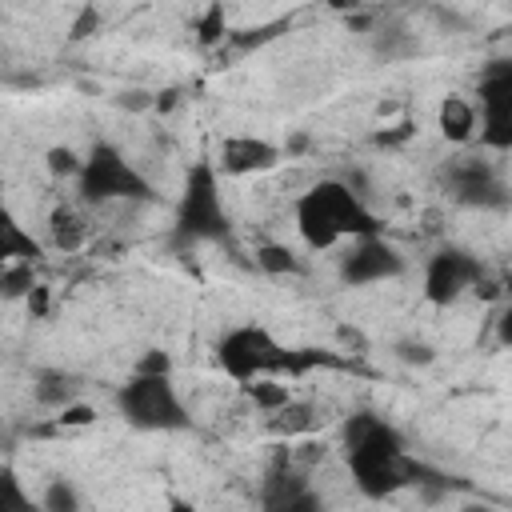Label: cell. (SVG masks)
Instances as JSON below:
<instances>
[{
  "instance_id": "obj_1",
  "label": "cell",
  "mask_w": 512,
  "mask_h": 512,
  "mask_svg": "<svg viewBox=\"0 0 512 512\" xmlns=\"http://www.w3.org/2000/svg\"><path fill=\"white\" fill-rule=\"evenodd\" d=\"M340 448H344V464L352 472L356 492L368 496V500H392L396 492L416 488L428 504H436L452 488H464V480H456L444 468H432L420 456H412L404 432L372 408H360V412L344 416Z\"/></svg>"
},
{
  "instance_id": "obj_2",
  "label": "cell",
  "mask_w": 512,
  "mask_h": 512,
  "mask_svg": "<svg viewBox=\"0 0 512 512\" xmlns=\"http://www.w3.org/2000/svg\"><path fill=\"white\" fill-rule=\"evenodd\" d=\"M296 232L300 240L312 248V252H328L336 244H352L360 236H380L384 232V220L372 212V204L352 192L340 176H324L316 184H308L300 196H296Z\"/></svg>"
},
{
  "instance_id": "obj_3",
  "label": "cell",
  "mask_w": 512,
  "mask_h": 512,
  "mask_svg": "<svg viewBox=\"0 0 512 512\" xmlns=\"http://www.w3.org/2000/svg\"><path fill=\"white\" fill-rule=\"evenodd\" d=\"M216 364L228 380H236L240 388L252 380H280V376H304L316 364H336L328 352L316 348H288L284 340H276L272 328L244 320L220 332L216 340Z\"/></svg>"
},
{
  "instance_id": "obj_4",
  "label": "cell",
  "mask_w": 512,
  "mask_h": 512,
  "mask_svg": "<svg viewBox=\"0 0 512 512\" xmlns=\"http://www.w3.org/2000/svg\"><path fill=\"white\" fill-rule=\"evenodd\" d=\"M232 232V212L220 192V168L212 160H196L184 172L176 212H172V244L176 248H196V244H216L228 240Z\"/></svg>"
},
{
  "instance_id": "obj_5",
  "label": "cell",
  "mask_w": 512,
  "mask_h": 512,
  "mask_svg": "<svg viewBox=\"0 0 512 512\" xmlns=\"http://www.w3.org/2000/svg\"><path fill=\"white\" fill-rule=\"evenodd\" d=\"M116 412L136 432H192V412L172 380V372H128L116 388Z\"/></svg>"
},
{
  "instance_id": "obj_6",
  "label": "cell",
  "mask_w": 512,
  "mask_h": 512,
  "mask_svg": "<svg viewBox=\"0 0 512 512\" xmlns=\"http://www.w3.org/2000/svg\"><path fill=\"white\" fill-rule=\"evenodd\" d=\"M84 204H156V184L108 140H92L84 152V172L76 180Z\"/></svg>"
},
{
  "instance_id": "obj_7",
  "label": "cell",
  "mask_w": 512,
  "mask_h": 512,
  "mask_svg": "<svg viewBox=\"0 0 512 512\" xmlns=\"http://www.w3.org/2000/svg\"><path fill=\"white\" fill-rule=\"evenodd\" d=\"M444 192L456 208H468V212H508L512 208V184L484 156H456L444 168Z\"/></svg>"
},
{
  "instance_id": "obj_8",
  "label": "cell",
  "mask_w": 512,
  "mask_h": 512,
  "mask_svg": "<svg viewBox=\"0 0 512 512\" xmlns=\"http://www.w3.org/2000/svg\"><path fill=\"white\" fill-rule=\"evenodd\" d=\"M484 284V260L464 244H444L424 264V300L436 308L460 304L468 292H480Z\"/></svg>"
},
{
  "instance_id": "obj_9",
  "label": "cell",
  "mask_w": 512,
  "mask_h": 512,
  "mask_svg": "<svg viewBox=\"0 0 512 512\" xmlns=\"http://www.w3.org/2000/svg\"><path fill=\"white\" fill-rule=\"evenodd\" d=\"M404 272H408V260L392 240H384V232L352 240L336 260V276L344 288H376V284L400 280Z\"/></svg>"
},
{
  "instance_id": "obj_10",
  "label": "cell",
  "mask_w": 512,
  "mask_h": 512,
  "mask_svg": "<svg viewBox=\"0 0 512 512\" xmlns=\"http://www.w3.org/2000/svg\"><path fill=\"white\" fill-rule=\"evenodd\" d=\"M260 512H328V504L288 456H276L260 480Z\"/></svg>"
},
{
  "instance_id": "obj_11",
  "label": "cell",
  "mask_w": 512,
  "mask_h": 512,
  "mask_svg": "<svg viewBox=\"0 0 512 512\" xmlns=\"http://www.w3.org/2000/svg\"><path fill=\"white\" fill-rule=\"evenodd\" d=\"M284 160V148L264 140V136H252V132H232L220 140V152H216V168L224 176H256V172H272L276 164Z\"/></svg>"
},
{
  "instance_id": "obj_12",
  "label": "cell",
  "mask_w": 512,
  "mask_h": 512,
  "mask_svg": "<svg viewBox=\"0 0 512 512\" xmlns=\"http://www.w3.org/2000/svg\"><path fill=\"white\" fill-rule=\"evenodd\" d=\"M80 392H84V376L68 368H36L32 376V400L48 412H64L68 404H80Z\"/></svg>"
},
{
  "instance_id": "obj_13",
  "label": "cell",
  "mask_w": 512,
  "mask_h": 512,
  "mask_svg": "<svg viewBox=\"0 0 512 512\" xmlns=\"http://www.w3.org/2000/svg\"><path fill=\"white\" fill-rule=\"evenodd\" d=\"M436 128H440V136H444L448 144H468V140H476V132H480V112H476V104H472L468 96L448 92V96L440 100V108H436Z\"/></svg>"
},
{
  "instance_id": "obj_14",
  "label": "cell",
  "mask_w": 512,
  "mask_h": 512,
  "mask_svg": "<svg viewBox=\"0 0 512 512\" xmlns=\"http://www.w3.org/2000/svg\"><path fill=\"white\" fill-rule=\"evenodd\" d=\"M44 260V240H36L12 212L0 224V264H40Z\"/></svg>"
},
{
  "instance_id": "obj_15",
  "label": "cell",
  "mask_w": 512,
  "mask_h": 512,
  "mask_svg": "<svg viewBox=\"0 0 512 512\" xmlns=\"http://www.w3.org/2000/svg\"><path fill=\"white\" fill-rule=\"evenodd\" d=\"M256 268H260L264 276H276V280L308 276V260H304L296 248L276 244V240H268V244H260V248H256Z\"/></svg>"
},
{
  "instance_id": "obj_16",
  "label": "cell",
  "mask_w": 512,
  "mask_h": 512,
  "mask_svg": "<svg viewBox=\"0 0 512 512\" xmlns=\"http://www.w3.org/2000/svg\"><path fill=\"white\" fill-rule=\"evenodd\" d=\"M84 236H88V228H84V220H80V212L72 204H56L48 212V240H52V248L76 252L84 244Z\"/></svg>"
},
{
  "instance_id": "obj_17",
  "label": "cell",
  "mask_w": 512,
  "mask_h": 512,
  "mask_svg": "<svg viewBox=\"0 0 512 512\" xmlns=\"http://www.w3.org/2000/svg\"><path fill=\"white\" fill-rule=\"evenodd\" d=\"M480 112V148L484 152H512V108H476Z\"/></svg>"
},
{
  "instance_id": "obj_18",
  "label": "cell",
  "mask_w": 512,
  "mask_h": 512,
  "mask_svg": "<svg viewBox=\"0 0 512 512\" xmlns=\"http://www.w3.org/2000/svg\"><path fill=\"white\" fill-rule=\"evenodd\" d=\"M0 512H44L40 496H32L12 464L0 468Z\"/></svg>"
},
{
  "instance_id": "obj_19",
  "label": "cell",
  "mask_w": 512,
  "mask_h": 512,
  "mask_svg": "<svg viewBox=\"0 0 512 512\" xmlns=\"http://www.w3.org/2000/svg\"><path fill=\"white\" fill-rule=\"evenodd\" d=\"M416 48H420L416 36H412L408 28H400V24H388V28H376V32H372V52L384 56V60H404V56H412Z\"/></svg>"
},
{
  "instance_id": "obj_20",
  "label": "cell",
  "mask_w": 512,
  "mask_h": 512,
  "mask_svg": "<svg viewBox=\"0 0 512 512\" xmlns=\"http://www.w3.org/2000/svg\"><path fill=\"white\" fill-rule=\"evenodd\" d=\"M40 504H44V512H84V496H80L76 480H68V476H52L40 492Z\"/></svg>"
},
{
  "instance_id": "obj_21",
  "label": "cell",
  "mask_w": 512,
  "mask_h": 512,
  "mask_svg": "<svg viewBox=\"0 0 512 512\" xmlns=\"http://www.w3.org/2000/svg\"><path fill=\"white\" fill-rule=\"evenodd\" d=\"M36 264H0V296L4 300H28L36 292Z\"/></svg>"
},
{
  "instance_id": "obj_22",
  "label": "cell",
  "mask_w": 512,
  "mask_h": 512,
  "mask_svg": "<svg viewBox=\"0 0 512 512\" xmlns=\"http://www.w3.org/2000/svg\"><path fill=\"white\" fill-rule=\"evenodd\" d=\"M244 396H248L260 412H272V416L292 404L288 384H280V380H252V384H244Z\"/></svg>"
},
{
  "instance_id": "obj_23",
  "label": "cell",
  "mask_w": 512,
  "mask_h": 512,
  "mask_svg": "<svg viewBox=\"0 0 512 512\" xmlns=\"http://www.w3.org/2000/svg\"><path fill=\"white\" fill-rule=\"evenodd\" d=\"M44 164H48L52 176H64V180H80V172H84V156L68 144H52L44 152Z\"/></svg>"
},
{
  "instance_id": "obj_24",
  "label": "cell",
  "mask_w": 512,
  "mask_h": 512,
  "mask_svg": "<svg viewBox=\"0 0 512 512\" xmlns=\"http://www.w3.org/2000/svg\"><path fill=\"white\" fill-rule=\"evenodd\" d=\"M224 32H228L224 4H208V8L196 16V40H200L204 48H212V44H220V40H224Z\"/></svg>"
},
{
  "instance_id": "obj_25",
  "label": "cell",
  "mask_w": 512,
  "mask_h": 512,
  "mask_svg": "<svg viewBox=\"0 0 512 512\" xmlns=\"http://www.w3.org/2000/svg\"><path fill=\"white\" fill-rule=\"evenodd\" d=\"M392 356H396L400 364H408V368H428V364L436 360V348H432L428 340L404 336V340H396V344H392Z\"/></svg>"
},
{
  "instance_id": "obj_26",
  "label": "cell",
  "mask_w": 512,
  "mask_h": 512,
  "mask_svg": "<svg viewBox=\"0 0 512 512\" xmlns=\"http://www.w3.org/2000/svg\"><path fill=\"white\" fill-rule=\"evenodd\" d=\"M88 424H96L92 404H68L64 412H56V428H88Z\"/></svg>"
},
{
  "instance_id": "obj_27",
  "label": "cell",
  "mask_w": 512,
  "mask_h": 512,
  "mask_svg": "<svg viewBox=\"0 0 512 512\" xmlns=\"http://www.w3.org/2000/svg\"><path fill=\"white\" fill-rule=\"evenodd\" d=\"M136 372H172L176 364H172V352H164V348H144V356L132 364Z\"/></svg>"
},
{
  "instance_id": "obj_28",
  "label": "cell",
  "mask_w": 512,
  "mask_h": 512,
  "mask_svg": "<svg viewBox=\"0 0 512 512\" xmlns=\"http://www.w3.org/2000/svg\"><path fill=\"white\" fill-rule=\"evenodd\" d=\"M100 24H104V16H100L96 8H80V16L72 20L68 32H72V40H88L92 32H100Z\"/></svg>"
},
{
  "instance_id": "obj_29",
  "label": "cell",
  "mask_w": 512,
  "mask_h": 512,
  "mask_svg": "<svg viewBox=\"0 0 512 512\" xmlns=\"http://www.w3.org/2000/svg\"><path fill=\"white\" fill-rule=\"evenodd\" d=\"M24 304H28L32 320H44V316H48V304H52V288H48V284H36V292H32Z\"/></svg>"
},
{
  "instance_id": "obj_30",
  "label": "cell",
  "mask_w": 512,
  "mask_h": 512,
  "mask_svg": "<svg viewBox=\"0 0 512 512\" xmlns=\"http://www.w3.org/2000/svg\"><path fill=\"white\" fill-rule=\"evenodd\" d=\"M496 344L500 348H512V296H508V304L496 316Z\"/></svg>"
},
{
  "instance_id": "obj_31",
  "label": "cell",
  "mask_w": 512,
  "mask_h": 512,
  "mask_svg": "<svg viewBox=\"0 0 512 512\" xmlns=\"http://www.w3.org/2000/svg\"><path fill=\"white\" fill-rule=\"evenodd\" d=\"M164 512H200L192 500H184V496H168V504H164Z\"/></svg>"
},
{
  "instance_id": "obj_32",
  "label": "cell",
  "mask_w": 512,
  "mask_h": 512,
  "mask_svg": "<svg viewBox=\"0 0 512 512\" xmlns=\"http://www.w3.org/2000/svg\"><path fill=\"white\" fill-rule=\"evenodd\" d=\"M460 512H492V508H488V504H464Z\"/></svg>"
}]
</instances>
